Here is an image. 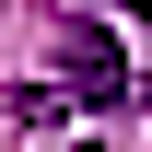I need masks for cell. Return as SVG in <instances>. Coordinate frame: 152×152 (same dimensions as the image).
<instances>
[{
  "instance_id": "1",
  "label": "cell",
  "mask_w": 152,
  "mask_h": 152,
  "mask_svg": "<svg viewBox=\"0 0 152 152\" xmlns=\"http://www.w3.org/2000/svg\"><path fill=\"white\" fill-rule=\"evenodd\" d=\"M58 94L70 105H129V58L105 23H58Z\"/></svg>"
}]
</instances>
